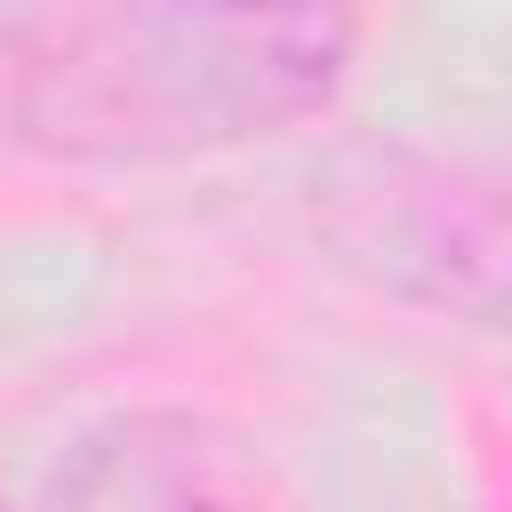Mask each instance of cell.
<instances>
[{
	"label": "cell",
	"mask_w": 512,
	"mask_h": 512,
	"mask_svg": "<svg viewBox=\"0 0 512 512\" xmlns=\"http://www.w3.org/2000/svg\"><path fill=\"white\" fill-rule=\"evenodd\" d=\"M40 512H288V496L240 424L208 408H120L56 456Z\"/></svg>",
	"instance_id": "obj_3"
},
{
	"label": "cell",
	"mask_w": 512,
	"mask_h": 512,
	"mask_svg": "<svg viewBox=\"0 0 512 512\" xmlns=\"http://www.w3.org/2000/svg\"><path fill=\"white\" fill-rule=\"evenodd\" d=\"M0 512H8V504H0Z\"/></svg>",
	"instance_id": "obj_4"
},
{
	"label": "cell",
	"mask_w": 512,
	"mask_h": 512,
	"mask_svg": "<svg viewBox=\"0 0 512 512\" xmlns=\"http://www.w3.org/2000/svg\"><path fill=\"white\" fill-rule=\"evenodd\" d=\"M312 240L360 288L512 336V160L344 144L312 168Z\"/></svg>",
	"instance_id": "obj_2"
},
{
	"label": "cell",
	"mask_w": 512,
	"mask_h": 512,
	"mask_svg": "<svg viewBox=\"0 0 512 512\" xmlns=\"http://www.w3.org/2000/svg\"><path fill=\"white\" fill-rule=\"evenodd\" d=\"M352 0H120L32 48L8 136L64 168H160L280 136L344 88Z\"/></svg>",
	"instance_id": "obj_1"
}]
</instances>
